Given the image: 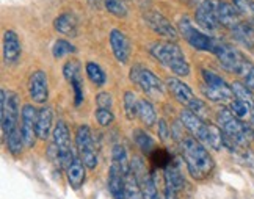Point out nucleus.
<instances>
[{
    "mask_svg": "<svg viewBox=\"0 0 254 199\" xmlns=\"http://www.w3.org/2000/svg\"><path fill=\"white\" fill-rule=\"evenodd\" d=\"M179 147L185 165H187L189 174L193 179L204 181L212 174L215 162L201 141H198L194 136H181Z\"/></svg>",
    "mask_w": 254,
    "mask_h": 199,
    "instance_id": "obj_1",
    "label": "nucleus"
},
{
    "mask_svg": "<svg viewBox=\"0 0 254 199\" xmlns=\"http://www.w3.org/2000/svg\"><path fill=\"white\" fill-rule=\"evenodd\" d=\"M217 121L224 135V146L236 154L243 147H248L251 138L254 136L253 127L245 124L242 119L232 115L229 108H221L217 113Z\"/></svg>",
    "mask_w": 254,
    "mask_h": 199,
    "instance_id": "obj_2",
    "label": "nucleus"
},
{
    "mask_svg": "<svg viewBox=\"0 0 254 199\" xmlns=\"http://www.w3.org/2000/svg\"><path fill=\"white\" fill-rule=\"evenodd\" d=\"M181 123L191 133V136L196 138L198 141L207 144L209 147L220 151L224 146V135L220 127L206 123L201 116L193 113L191 110H182L181 112Z\"/></svg>",
    "mask_w": 254,
    "mask_h": 199,
    "instance_id": "obj_3",
    "label": "nucleus"
},
{
    "mask_svg": "<svg viewBox=\"0 0 254 199\" xmlns=\"http://www.w3.org/2000/svg\"><path fill=\"white\" fill-rule=\"evenodd\" d=\"M149 52L154 58H157L163 66H167L176 75L187 77L190 74V65L187 58H185L182 49L174 41L152 43L149 47Z\"/></svg>",
    "mask_w": 254,
    "mask_h": 199,
    "instance_id": "obj_4",
    "label": "nucleus"
},
{
    "mask_svg": "<svg viewBox=\"0 0 254 199\" xmlns=\"http://www.w3.org/2000/svg\"><path fill=\"white\" fill-rule=\"evenodd\" d=\"M213 54L217 55L220 65L232 74L247 77L254 69L253 63L245 55H243L242 52H239L236 47H232L226 43L217 41L215 49H213Z\"/></svg>",
    "mask_w": 254,
    "mask_h": 199,
    "instance_id": "obj_5",
    "label": "nucleus"
},
{
    "mask_svg": "<svg viewBox=\"0 0 254 199\" xmlns=\"http://www.w3.org/2000/svg\"><path fill=\"white\" fill-rule=\"evenodd\" d=\"M52 136H54V146L57 149V163L67 170V166L74 162L75 154L72 151L69 129H67L64 121H58L55 124Z\"/></svg>",
    "mask_w": 254,
    "mask_h": 199,
    "instance_id": "obj_6",
    "label": "nucleus"
},
{
    "mask_svg": "<svg viewBox=\"0 0 254 199\" xmlns=\"http://www.w3.org/2000/svg\"><path fill=\"white\" fill-rule=\"evenodd\" d=\"M167 86L179 104L187 107L189 110L196 113L198 116H201V118L204 116V113H206V105H204V102L199 101V99L193 94V91L187 83H184L182 80H179V78L170 77L167 80Z\"/></svg>",
    "mask_w": 254,
    "mask_h": 199,
    "instance_id": "obj_7",
    "label": "nucleus"
},
{
    "mask_svg": "<svg viewBox=\"0 0 254 199\" xmlns=\"http://www.w3.org/2000/svg\"><path fill=\"white\" fill-rule=\"evenodd\" d=\"M178 30H179L181 36L193 49H196V51H202V52H212L213 54V49H215V44H217V39H213V38L207 36L206 33H202L201 30H198L196 27L191 24V21L187 16H184L179 21Z\"/></svg>",
    "mask_w": 254,
    "mask_h": 199,
    "instance_id": "obj_8",
    "label": "nucleus"
},
{
    "mask_svg": "<svg viewBox=\"0 0 254 199\" xmlns=\"http://www.w3.org/2000/svg\"><path fill=\"white\" fill-rule=\"evenodd\" d=\"M0 94H2V99H0V121H2L3 136H6L19 129L17 127L19 104H17V96L13 91L2 89Z\"/></svg>",
    "mask_w": 254,
    "mask_h": 199,
    "instance_id": "obj_9",
    "label": "nucleus"
},
{
    "mask_svg": "<svg viewBox=\"0 0 254 199\" xmlns=\"http://www.w3.org/2000/svg\"><path fill=\"white\" fill-rule=\"evenodd\" d=\"M201 72L204 78L202 93L207 99H210L213 102H226L229 99H232V88L224 82V78H221L212 71H207V69H202Z\"/></svg>",
    "mask_w": 254,
    "mask_h": 199,
    "instance_id": "obj_10",
    "label": "nucleus"
},
{
    "mask_svg": "<svg viewBox=\"0 0 254 199\" xmlns=\"http://www.w3.org/2000/svg\"><path fill=\"white\" fill-rule=\"evenodd\" d=\"M75 146H77V149H79L80 158L85 163V166L90 168V170H94V168L97 166V163H99V158H97V149L94 146L91 129L86 124H82V126L77 127Z\"/></svg>",
    "mask_w": 254,
    "mask_h": 199,
    "instance_id": "obj_11",
    "label": "nucleus"
},
{
    "mask_svg": "<svg viewBox=\"0 0 254 199\" xmlns=\"http://www.w3.org/2000/svg\"><path fill=\"white\" fill-rule=\"evenodd\" d=\"M130 80L138 85L146 94L149 96H162L165 91V86L160 78L155 75L148 67H143L140 65H133L130 69Z\"/></svg>",
    "mask_w": 254,
    "mask_h": 199,
    "instance_id": "obj_12",
    "label": "nucleus"
},
{
    "mask_svg": "<svg viewBox=\"0 0 254 199\" xmlns=\"http://www.w3.org/2000/svg\"><path fill=\"white\" fill-rule=\"evenodd\" d=\"M130 165H132V173L135 174L136 182L140 185L143 198L144 199H159V192H157V187H155L154 176L146 170L141 158L135 157L130 162Z\"/></svg>",
    "mask_w": 254,
    "mask_h": 199,
    "instance_id": "obj_13",
    "label": "nucleus"
},
{
    "mask_svg": "<svg viewBox=\"0 0 254 199\" xmlns=\"http://www.w3.org/2000/svg\"><path fill=\"white\" fill-rule=\"evenodd\" d=\"M143 19L146 25L152 28L155 33L167 38L168 41H174V39L179 38V30L176 28L167 17L159 11H146L143 14Z\"/></svg>",
    "mask_w": 254,
    "mask_h": 199,
    "instance_id": "obj_14",
    "label": "nucleus"
},
{
    "mask_svg": "<svg viewBox=\"0 0 254 199\" xmlns=\"http://www.w3.org/2000/svg\"><path fill=\"white\" fill-rule=\"evenodd\" d=\"M36 121H38V112L36 108L30 104L22 107L21 112V132L24 138V144L27 147H33L36 143Z\"/></svg>",
    "mask_w": 254,
    "mask_h": 199,
    "instance_id": "obj_15",
    "label": "nucleus"
},
{
    "mask_svg": "<svg viewBox=\"0 0 254 199\" xmlns=\"http://www.w3.org/2000/svg\"><path fill=\"white\" fill-rule=\"evenodd\" d=\"M194 17H196L198 25L204 30H207V32H215V30H218L220 27L217 13H215L213 0H202L196 8Z\"/></svg>",
    "mask_w": 254,
    "mask_h": 199,
    "instance_id": "obj_16",
    "label": "nucleus"
},
{
    "mask_svg": "<svg viewBox=\"0 0 254 199\" xmlns=\"http://www.w3.org/2000/svg\"><path fill=\"white\" fill-rule=\"evenodd\" d=\"M213 6H215V13H217V19L220 25L226 27L229 30H234L239 24H242L240 14L237 13V9L234 5L221 2V0H213Z\"/></svg>",
    "mask_w": 254,
    "mask_h": 199,
    "instance_id": "obj_17",
    "label": "nucleus"
},
{
    "mask_svg": "<svg viewBox=\"0 0 254 199\" xmlns=\"http://www.w3.org/2000/svg\"><path fill=\"white\" fill-rule=\"evenodd\" d=\"M28 93L36 104H44L49 96L47 75L44 71H35L28 78Z\"/></svg>",
    "mask_w": 254,
    "mask_h": 199,
    "instance_id": "obj_18",
    "label": "nucleus"
},
{
    "mask_svg": "<svg viewBox=\"0 0 254 199\" xmlns=\"http://www.w3.org/2000/svg\"><path fill=\"white\" fill-rule=\"evenodd\" d=\"M110 47L115 58L118 60L120 63H127V60L130 57V41L121 30H112L110 32Z\"/></svg>",
    "mask_w": 254,
    "mask_h": 199,
    "instance_id": "obj_19",
    "label": "nucleus"
},
{
    "mask_svg": "<svg viewBox=\"0 0 254 199\" xmlns=\"http://www.w3.org/2000/svg\"><path fill=\"white\" fill-rule=\"evenodd\" d=\"M21 43L13 30H6L3 35V60L6 65L16 63L21 57Z\"/></svg>",
    "mask_w": 254,
    "mask_h": 199,
    "instance_id": "obj_20",
    "label": "nucleus"
},
{
    "mask_svg": "<svg viewBox=\"0 0 254 199\" xmlns=\"http://www.w3.org/2000/svg\"><path fill=\"white\" fill-rule=\"evenodd\" d=\"M163 181H165V190H171L176 195H179V192L184 190L185 187V181L181 174L179 166L173 162L163 170Z\"/></svg>",
    "mask_w": 254,
    "mask_h": 199,
    "instance_id": "obj_21",
    "label": "nucleus"
},
{
    "mask_svg": "<svg viewBox=\"0 0 254 199\" xmlns=\"http://www.w3.org/2000/svg\"><path fill=\"white\" fill-rule=\"evenodd\" d=\"M54 28L64 36L75 38L79 33V21L74 13H63L54 21Z\"/></svg>",
    "mask_w": 254,
    "mask_h": 199,
    "instance_id": "obj_22",
    "label": "nucleus"
},
{
    "mask_svg": "<svg viewBox=\"0 0 254 199\" xmlns=\"http://www.w3.org/2000/svg\"><path fill=\"white\" fill-rule=\"evenodd\" d=\"M109 192L113 199H126V174L115 166L109 171Z\"/></svg>",
    "mask_w": 254,
    "mask_h": 199,
    "instance_id": "obj_23",
    "label": "nucleus"
},
{
    "mask_svg": "<svg viewBox=\"0 0 254 199\" xmlns=\"http://www.w3.org/2000/svg\"><path fill=\"white\" fill-rule=\"evenodd\" d=\"M85 163L82 162V158L75 157L74 162L67 166L66 170V177H67V182H69V185L74 188V190H79V188L83 185L85 182Z\"/></svg>",
    "mask_w": 254,
    "mask_h": 199,
    "instance_id": "obj_24",
    "label": "nucleus"
},
{
    "mask_svg": "<svg viewBox=\"0 0 254 199\" xmlns=\"http://www.w3.org/2000/svg\"><path fill=\"white\" fill-rule=\"evenodd\" d=\"M52 119H54V113L51 107H43L41 110L38 112V121H36L38 138H41V140L49 138V133H51V129H52Z\"/></svg>",
    "mask_w": 254,
    "mask_h": 199,
    "instance_id": "obj_25",
    "label": "nucleus"
},
{
    "mask_svg": "<svg viewBox=\"0 0 254 199\" xmlns=\"http://www.w3.org/2000/svg\"><path fill=\"white\" fill-rule=\"evenodd\" d=\"M112 166L118 168L120 171H123L126 176L130 173L132 165L129 162V157H127L126 149L121 144H115L113 151H112Z\"/></svg>",
    "mask_w": 254,
    "mask_h": 199,
    "instance_id": "obj_26",
    "label": "nucleus"
},
{
    "mask_svg": "<svg viewBox=\"0 0 254 199\" xmlns=\"http://www.w3.org/2000/svg\"><path fill=\"white\" fill-rule=\"evenodd\" d=\"M231 32L240 44H243L248 49H254V30L250 24L242 22L234 30H231Z\"/></svg>",
    "mask_w": 254,
    "mask_h": 199,
    "instance_id": "obj_27",
    "label": "nucleus"
},
{
    "mask_svg": "<svg viewBox=\"0 0 254 199\" xmlns=\"http://www.w3.org/2000/svg\"><path fill=\"white\" fill-rule=\"evenodd\" d=\"M138 118L140 121L146 126L151 127L155 124V119H157V115H155V108L152 107V104L146 99H140V105H138Z\"/></svg>",
    "mask_w": 254,
    "mask_h": 199,
    "instance_id": "obj_28",
    "label": "nucleus"
},
{
    "mask_svg": "<svg viewBox=\"0 0 254 199\" xmlns=\"http://www.w3.org/2000/svg\"><path fill=\"white\" fill-rule=\"evenodd\" d=\"M5 143H6L8 151L11 152L14 157L21 155L22 154V147L25 146L24 144V138H22L21 129H17V131H14V132H11L9 135H6L5 136Z\"/></svg>",
    "mask_w": 254,
    "mask_h": 199,
    "instance_id": "obj_29",
    "label": "nucleus"
},
{
    "mask_svg": "<svg viewBox=\"0 0 254 199\" xmlns=\"http://www.w3.org/2000/svg\"><path fill=\"white\" fill-rule=\"evenodd\" d=\"M85 71H86V75H88V78L96 85V86H104L105 85V82H107V75H105V72H104V69L97 65V63H94V62H88L86 63V66H85Z\"/></svg>",
    "mask_w": 254,
    "mask_h": 199,
    "instance_id": "obj_30",
    "label": "nucleus"
},
{
    "mask_svg": "<svg viewBox=\"0 0 254 199\" xmlns=\"http://www.w3.org/2000/svg\"><path fill=\"white\" fill-rule=\"evenodd\" d=\"M133 140H135L136 146H138L144 154L151 155L154 152L155 141L152 140V136H149L144 131H141V129H136V131H133Z\"/></svg>",
    "mask_w": 254,
    "mask_h": 199,
    "instance_id": "obj_31",
    "label": "nucleus"
},
{
    "mask_svg": "<svg viewBox=\"0 0 254 199\" xmlns=\"http://www.w3.org/2000/svg\"><path fill=\"white\" fill-rule=\"evenodd\" d=\"M240 17L247 21V24H254V0H232Z\"/></svg>",
    "mask_w": 254,
    "mask_h": 199,
    "instance_id": "obj_32",
    "label": "nucleus"
},
{
    "mask_svg": "<svg viewBox=\"0 0 254 199\" xmlns=\"http://www.w3.org/2000/svg\"><path fill=\"white\" fill-rule=\"evenodd\" d=\"M82 66L77 60H69L64 66H63V75L66 78L67 83H75V82H82Z\"/></svg>",
    "mask_w": 254,
    "mask_h": 199,
    "instance_id": "obj_33",
    "label": "nucleus"
},
{
    "mask_svg": "<svg viewBox=\"0 0 254 199\" xmlns=\"http://www.w3.org/2000/svg\"><path fill=\"white\" fill-rule=\"evenodd\" d=\"M138 105H140V99H136V96L132 91H126L124 93V112L127 119H132L138 116Z\"/></svg>",
    "mask_w": 254,
    "mask_h": 199,
    "instance_id": "obj_34",
    "label": "nucleus"
},
{
    "mask_svg": "<svg viewBox=\"0 0 254 199\" xmlns=\"http://www.w3.org/2000/svg\"><path fill=\"white\" fill-rule=\"evenodd\" d=\"M126 199H144L143 193L140 190V185L136 182V177L132 173V170L126 176Z\"/></svg>",
    "mask_w": 254,
    "mask_h": 199,
    "instance_id": "obj_35",
    "label": "nucleus"
},
{
    "mask_svg": "<svg viewBox=\"0 0 254 199\" xmlns=\"http://www.w3.org/2000/svg\"><path fill=\"white\" fill-rule=\"evenodd\" d=\"M229 110L232 112V115L239 118V119H243L251 115L253 112V105L250 102H245L242 101V99H234V101L229 104Z\"/></svg>",
    "mask_w": 254,
    "mask_h": 199,
    "instance_id": "obj_36",
    "label": "nucleus"
},
{
    "mask_svg": "<svg viewBox=\"0 0 254 199\" xmlns=\"http://www.w3.org/2000/svg\"><path fill=\"white\" fill-rule=\"evenodd\" d=\"M74 52H77L75 46L71 44L69 41H66V39H57V41L54 43V47H52L54 58H62L64 55H69Z\"/></svg>",
    "mask_w": 254,
    "mask_h": 199,
    "instance_id": "obj_37",
    "label": "nucleus"
},
{
    "mask_svg": "<svg viewBox=\"0 0 254 199\" xmlns=\"http://www.w3.org/2000/svg\"><path fill=\"white\" fill-rule=\"evenodd\" d=\"M231 88H232V93H234V96H236V99H242V101L250 102L251 105H254L253 93H251V89L247 85H243L240 82H234L231 85Z\"/></svg>",
    "mask_w": 254,
    "mask_h": 199,
    "instance_id": "obj_38",
    "label": "nucleus"
},
{
    "mask_svg": "<svg viewBox=\"0 0 254 199\" xmlns=\"http://www.w3.org/2000/svg\"><path fill=\"white\" fill-rule=\"evenodd\" d=\"M105 8L110 14L116 17H126L127 16V5L124 0H105Z\"/></svg>",
    "mask_w": 254,
    "mask_h": 199,
    "instance_id": "obj_39",
    "label": "nucleus"
},
{
    "mask_svg": "<svg viewBox=\"0 0 254 199\" xmlns=\"http://www.w3.org/2000/svg\"><path fill=\"white\" fill-rule=\"evenodd\" d=\"M94 116H96V121L99 123L102 127L110 126V124L115 121V115H113V112H112V108L97 107V108H96V112H94Z\"/></svg>",
    "mask_w": 254,
    "mask_h": 199,
    "instance_id": "obj_40",
    "label": "nucleus"
},
{
    "mask_svg": "<svg viewBox=\"0 0 254 199\" xmlns=\"http://www.w3.org/2000/svg\"><path fill=\"white\" fill-rule=\"evenodd\" d=\"M151 160L157 165L159 168H167L171 163V155L165 151V149H154V152L151 154Z\"/></svg>",
    "mask_w": 254,
    "mask_h": 199,
    "instance_id": "obj_41",
    "label": "nucleus"
},
{
    "mask_svg": "<svg viewBox=\"0 0 254 199\" xmlns=\"http://www.w3.org/2000/svg\"><path fill=\"white\" fill-rule=\"evenodd\" d=\"M96 104L97 107H102V108H112L113 99L109 93H99L96 96Z\"/></svg>",
    "mask_w": 254,
    "mask_h": 199,
    "instance_id": "obj_42",
    "label": "nucleus"
},
{
    "mask_svg": "<svg viewBox=\"0 0 254 199\" xmlns=\"http://www.w3.org/2000/svg\"><path fill=\"white\" fill-rule=\"evenodd\" d=\"M71 86L74 89V105L79 107L83 102V86H82V82H75Z\"/></svg>",
    "mask_w": 254,
    "mask_h": 199,
    "instance_id": "obj_43",
    "label": "nucleus"
},
{
    "mask_svg": "<svg viewBox=\"0 0 254 199\" xmlns=\"http://www.w3.org/2000/svg\"><path fill=\"white\" fill-rule=\"evenodd\" d=\"M170 135H171V131H170L167 121H165V119H160V121H159V136H160V140L162 141H168Z\"/></svg>",
    "mask_w": 254,
    "mask_h": 199,
    "instance_id": "obj_44",
    "label": "nucleus"
},
{
    "mask_svg": "<svg viewBox=\"0 0 254 199\" xmlns=\"http://www.w3.org/2000/svg\"><path fill=\"white\" fill-rule=\"evenodd\" d=\"M245 85L251 89V91H254V69L245 77Z\"/></svg>",
    "mask_w": 254,
    "mask_h": 199,
    "instance_id": "obj_45",
    "label": "nucleus"
},
{
    "mask_svg": "<svg viewBox=\"0 0 254 199\" xmlns=\"http://www.w3.org/2000/svg\"><path fill=\"white\" fill-rule=\"evenodd\" d=\"M162 199H178V195L173 193L171 190H165V192H163Z\"/></svg>",
    "mask_w": 254,
    "mask_h": 199,
    "instance_id": "obj_46",
    "label": "nucleus"
}]
</instances>
